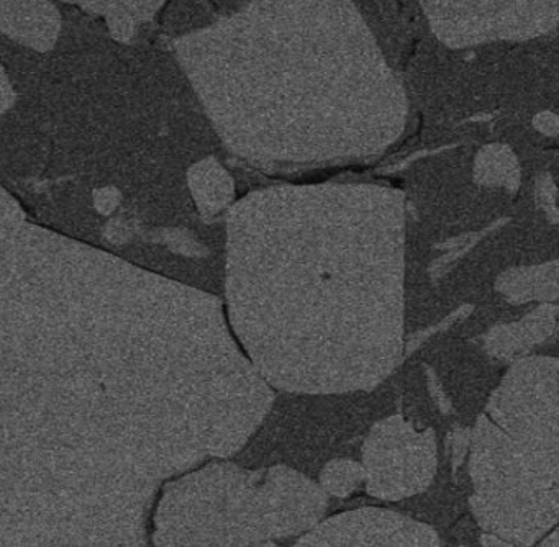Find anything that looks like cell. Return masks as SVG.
<instances>
[{
	"label": "cell",
	"instance_id": "obj_3",
	"mask_svg": "<svg viewBox=\"0 0 559 547\" xmlns=\"http://www.w3.org/2000/svg\"><path fill=\"white\" fill-rule=\"evenodd\" d=\"M474 179L483 186L519 189L520 166L515 153L502 143L480 147L474 160Z\"/></svg>",
	"mask_w": 559,
	"mask_h": 547
},
{
	"label": "cell",
	"instance_id": "obj_1",
	"mask_svg": "<svg viewBox=\"0 0 559 547\" xmlns=\"http://www.w3.org/2000/svg\"><path fill=\"white\" fill-rule=\"evenodd\" d=\"M474 449V501L486 527L532 543L559 520V362L515 367Z\"/></svg>",
	"mask_w": 559,
	"mask_h": 547
},
{
	"label": "cell",
	"instance_id": "obj_4",
	"mask_svg": "<svg viewBox=\"0 0 559 547\" xmlns=\"http://www.w3.org/2000/svg\"><path fill=\"white\" fill-rule=\"evenodd\" d=\"M533 128L546 136H558L559 115L552 111H539L533 117Z\"/></svg>",
	"mask_w": 559,
	"mask_h": 547
},
{
	"label": "cell",
	"instance_id": "obj_2",
	"mask_svg": "<svg viewBox=\"0 0 559 547\" xmlns=\"http://www.w3.org/2000/svg\"><path fill=\"white\" fill-rule=\"evenodd\" d=\"M437 38L450 48L526 41L559 26V0H418Z\"/></svg>",
	"mask_w": 559,
	"mask_h": 547
}]
</instances>
